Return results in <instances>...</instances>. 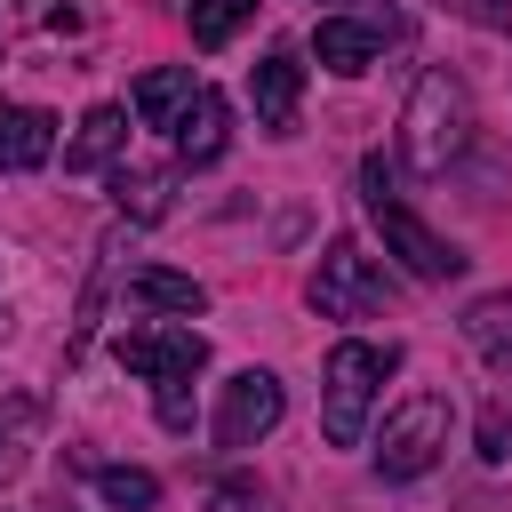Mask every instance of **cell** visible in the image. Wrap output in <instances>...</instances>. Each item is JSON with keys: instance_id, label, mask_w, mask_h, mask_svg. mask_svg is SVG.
Here are the masks:
<instances>
[{"instance_id": "obj_10", "label": "cell", "mask_w": 512, "mask_h": 512, "mask_svg": "<svg viewBox=\"0 0 512 512\" xmlns=\"http://www.w3.org/2000/svg\"><path fill=\"white\" fill-rule=\"evenodd\" d=\"M168 136H176V160H184V168H208V160L224 152V136H232V112H224V96L200 80V96L184 104V120H176Z\"/></svg>"}, {"instance_id": "obj_17", "label": "cell", "mask_w": 512, "mask_h": 512, "mask_svg": "<svg viewBox=\"0 0 512 512\" xmlns=\"http://www.w3.org/2000/svg\"><path fill=\"white\" fill-rule=\"evenodd\" d=\"M464 336H472V352L512 360V296H480V304L464 312Z\"/></svg>"}, {"instance_id": "obj_11", "label": "cell", "mask_w": 512, "mask_h": 512, "mask_svg": "<svg viewBox=\"0 0 512 512\" xmlns=\"http://www.w3.org/2000/svg\"><path fill=\"white\" fill-rule=\"evenodd\" d=\"M56 152V120L40 104H0V176H24Z\"/></svg>"}, {"instance_id": "obj_8", "label": "cell", "mask_w": 512, "mask_h": 512, "mask_svg": "<svg viewBox=\"0 0 512 512\" xmlns=\"http://www.w3.org/2000/svg\"><path fill=\"white\" fill-rule=\"evenodd\" d=\"M392 32H400V16H392V8H368V16H320V24H312V56H320L328 72H344V80H352V72H368V64H376V48H384Z\"/></svg>"}, {"instance_id": "obj_12", "label": "cell", "mask_w": 512, "mask_h": 512, "mask_svg": "<svg viewBox=\"0 0 512 512\" xmlns=\"http://www.w3.org/2000/svg\"><path fill=\"white\" fill-rule=\"evenodd\" d=\"M192 96H200L192 64H160V72H144V80H136V120H144V128H176Z\"/></svg>"}, {"instance_id": "obj_9", "label": "cell", "mask_w": 512, "mask_h": 512, "mask_svg": "<svg viewBox=\"0 0 512 512\" xmlns=\"http://www.w3.org/2000/svg\"><path fill=\"white\" fill-rule=\"evenodd\" d=\"M296 96H304V64H296V48H264V64L248 72V104H256V120H264L272 136L296 128Z\"/></svg>"}, {"instance_id": "obj_22", "label": "cell", "mask_w": 512, "mask_h": 512, "mask_svg": "<svg viewBox=\"0 0 512 512\" xmlns=\"http://www.w3.org/2000/svg\"><path fill=\"white\" fill-rule=\"evenodd\" d=\"M472 8H480V16H488V24H504V0H472Z\"/></svg>"}, {"instance_id": "obj_16", "label": "cell", "mask_w": 512, "mask_h": 512, "mask_svg": "<svg viewBox=\"0 0 512 512\" xmlns=\"http://www.w3.org/2000/svg\"><path fill=\"white\" fill-rule=\"evenodd\" d=\"M96 496H104L112 512H152V504H160V480L136 472V464H96Z\"/></svg>"}, {"instance_id": "obj_21", "label": "cell", "mask_w": 512, "mask_h": 512, "mask_svg": "<svg viewBox=\"0 0 512 512\" xmlns=\"http://www.w3.org/2000/svg\"><path fill=\"white\" fill-rule=\"evenodd\" d=\"M480 456H488V464L504 456V408H488V416H480Z\"/></svg>"}, {"instance_id": "obj_7", "label": "cell", "mask_w": 512, "mask_h": 512, "mask_svg": "<svg viewBox=\"0 0 512 512\" xmlns=\"http://www.w3.org/2000/svg\"><path fill=\"white\" fill-rule=\"evenodd\" d=\"M112 352H120V368H136L144 384H176V376H200V368H208V336H200V328H120Z\"/></svg>"}, {"instance_id": "obj_20", "label": "cell", "mask_w": 512, "mask_h": 512, "mask_svg": "<svg viewBox=\"0 0 512 512\" xmlns=\"http://www.w3.org/2000/svg\"><path fill=\"white\" fill-rule=\"evenodd\" d=\"M152 416H160L168 432H192V376H176V384H160V400H152Z\"/></svg>"}, {"instance_id": "obj_15", "label": "cell", "mask_w": 512, "mask_h": 512, "mask_svg": "<svg viewBox=\"0 0 512 512\" xmlns=\"http://www.w3.org/2000/svg\"><path fill=\"white\" fill-rule=\"evenodd\" d=\"M112 200H120V216H136V224H152V216H168V176H152V168H112Z\"/></svg>"}, {"instance_id": "obj_13", "label": "cell", "mask_w": 512, "mask_h": 512, "mask_svg": "<svg viewBox=\"0 0 512 512\" xmlns=\"http://www.w3.org/2000/svg\"><path fill=\"white\" fill-rule=\"evenodd\" d=\"M120 144H128V112L120 104H96L80 120V136L64 144V168H120Z\"/></svg>"}, {"instance_id": "obj_5", "label": "cell", "mask_w": 512, "mask_h": 512, "mask_svg": "<svg viewBox=\"0 0 512 512\" xmlns=\"http://www.w3.org/2000/svg\"><path fill=\"white\" fill-rule=\"evenodd\" d=\"M304 296H312V312L320 320H368L376 304H392V280L376 272V256L360 248V240H328V256L312 264V280H304Z\"/></svg>"}, {"instance_id": "obj_1", "label": "cell", "mask_w": 512, "mask_h": 512, "mask_svg": "<svg viewBox=\"0 0 512 512\" xmlns=\"http://www.w3.org/2000/svg\"><path fill=\"white\" fill-rule=\"evenodd\" d=\"M464 144H472V88H464L448 64H432V72L416 80L408 112H400V160H408L416 176H448V168L464 160Z\"/></svg>"}, {"instance_id": "obj_19", "label": "cell", "mask_w": 512, "mask_h": 512, "mask_svg": "<svg viewBox=\"0 0 512 512\" xmlns=\"http://www.w3.org/2000/svg\"><path fill=\"white\" fill-rule=\"evenodd\" d=\"M32 432H40V408H32V400H0V480H16Z\"/></svg>"}, {"instance_id": "obj_6", "label": "cell", "mask_w": 512, "mask_h": 512, "mask_svg": "<svg viewBox=\"0 0 512 512\" xmlns=\"http://www.w3.org/2000/svg\"><path fill=\"white\" fill-rule=\"evenodd\" d=\"M288 416V392H280V376L272 368H240L232 384H224V400H216V448H256L272 424Z\"/></svg>"}, {"instance_id": "obj_2", "label": "cell", "mask_w": 512, "mask_h": 512, "mask_svg": "<svg viewBox=\"0 0 512 512\" xmlns=\"http://www.w3.org/2000/svg\"><path fill=\"white\" fill-rule=\"evenodd\" d=\"M360 200H368V224L384 232V248H392L416 280H456V272H464V248H456V240H440V232L400 200V176H392V160H384V152H368V160H360Z\"/></svg>"}, {"instance_id": "obj_14", "label": "cell", "mask_w": 512, "mask_h": 512, "mask_svg": "<svg viewBox=\"0 0 512 512\" xmlns=\"http://www.w3.org/2000/svg\"><path fill=\"white\" fill-rule=\"evenodd\" d=\"M128 296L152 304V312H184V320L208 312V288H200L192 272H168V264H136V272H128Z\"/></svg>"}, {"instance_id": "obj_3", "label": "cell", "mask_w": 512, "mask_h": 512, "mask_svg": "<svg viewBox=\"0 0 512 512\" xmlns=\"http://www.w3.org/2000/svg\"><path fill=\"white\" fill-rule=\"evenodd\" d=\"M392 368H400V344H360V336H344V344L328 352V384H320V432H328V448H352V440L368 432V408H376V392H384Z\"/></svg>"}, {"instance_id": "obj_18", "label": "cell", "mask_w": 512, "mask_h": 512, "mask_svg": "<svg viewBox=\"0 0 512 512\" xmlns=\"http://www.w3.org/2000/svg\"><path fill=\"white\" fill-rule=\"evenodd\" d=\"M248 16H256V0H192V48H224Z\"/></svg>"}, {"instance_id": "obj_4", "label": "cell", "mask_w": 512, "mask_h": 512, "mask_svg": "<svg viewBox=\"0 0 512 512\" xmlns=\"http://www.w3.org/2000/svg\"><path fill=\"white\" fill-rule=\"evenodd\" d=\"M448 432H456V408H448L440 392H408V400L384 416V432H376V472H384V480H424V472L448 456Z\"/></svg>"}]
</instances>
